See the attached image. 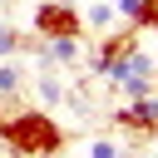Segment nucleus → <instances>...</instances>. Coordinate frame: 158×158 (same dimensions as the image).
Returning <instances> with one entry per match:
<instances>
[{
	"instance_id": "obj_1",
	"label": "nucleus",
	"mask_w": 158,
	"mask_h": 158,
	"mask_svg": "<svg viewBox=\"0 0 158 158\" xmlns=\"http://www.w3.org/2000/svg\"><path fill=\"white\" fill-rule=\"evenodd\" d=\"M0 143L15 158H59L69 138L49 109H10L0 118Z\"/></svg>"
},
{
	"instance_id": "obj_2",
	"label": "nucleus",
	"mask_w": 158,
	"mask_h": 158,
	"mask_svg": "<svg viewBox=\"0 0 158 158\" xmlns=\"http://www.w3.org/2000/svg\"><path fill=\"white\" fill-rule=\"evenodd\" d=\"M35 30H40V40H84V20L69 0H40L35 5Z\"/></svg>"
},
{
	"instance_id": "obj_3",
	"label": "nucleus",
	"mask_w": 158,
	"mask_h": 158,
	"mask_svg": "<svg viewBox=\"0 0 158 158\" xmlns=\"http://www.w3.org/2000/svg\"><path fill=\"white\" fill-rule=\"evenodd\" d=\"M109 123H114L118 133H133L138 143H153V138H158V94L133 99V104H118V109L109 114Z\"/></svg>"
},
{
	"instance_id": "obj_4",
	"label": "nucleus",
	"mask_w": 158,
	"mask_h": 158,
	"mask_svg": "<svg viewBox=\"0 0 158 158\" xmlns=\"http://www.w3.org/2000/svg\"><path fill=\"white\" fill-rule=\"evenodd\" d=\"M133 44H138V30H133V25H123V30H104V35H99V49L84 59V64H89V74H94V79H104V69H109L118 54H128Z\"/></svg>"
},
{
	"instance_id": "obj_5",
	"label": "nucleus",
	"mask_w": 158,
	"mask_h": 158,
	"mask_svg": "<svg viewBox=\"0 0 158 158\" xmlns=\"http://www.w3.org/2000/svg\"><path fill=\"white\" fill-rule=\"evenodd\" d=\"M153 74H158V59H153L143 44H133L128 54H118V59L104 69V79H109L114 89H118V84H128V79H153Z\"/></svg>"
},
{
	"instance_id": "obj_6",
	"label": "nucleus",
	"mask_w": 158,
	"mask_h": 158,
	"mask_svg": "<svg viewBox=\"0 0 158 158\" xmlns=\"http://www.w3.org/2000/svg\"><path fill=\"white\" fill-rule=\"evenodd\" d=\"M49 59L64 64V69H79L84 64V40H49Z\"/></svg>"
},
{
	"instance_id": "obj_7",
	"label": "nucleus",
	"mask_w": 158,
	"mask_h": 158,
	"mask_svg": "<svg viewBox=\"0 0 158 158\" xmlns=\"http://www.w3.org/2000/svg\"><path fill=\"white\" fill-rule=\"evenodd\" d=\"M79 20H84L89 30H99V35H104V30H114V5H109V0H99V5H89Z\"/></svg>"
},
{
	"instance_id": "obj_8",
	"label": "nucleus",
	"mask_w": 158,
	"mask_h": 158,
	"mask_svg": "<svg viewBox=\"0 0 158 158\" xmlns=\"http://www.w3.org/2000/svg\"><path fill=\"white\" fill-rule=\"evenodd\" d=\"M128 25L143 35V30H153L158 25V0H133V15H128Z\"/></svg>"
},
{
	"instance_id": "obj_9",
	"label": "nucleus",
	"mask_w": 158,
	"mask_h": 158,
	"mask_svg": "<svg viewBox=\"0 0 158 158\" xmlns=\"http://www.w3.org/2000/svg\"><path fill=\"white\" fill-rule=\"evenodd\" d=\"M20 89H25V74H20V69H15L10 59H5V64H0V99L10 104V99H15Z\"/></svg>"
},
{
	"instance_id": "obj_10",
	"label": "nucleus",
	"mask_w": 158,
	"mask_h": 158,
	"mask_svg": "<svg viewBox=\"0 0 158 158\" xmlns=\"http://www.w3.org/2000/svg\"><path fill=\"white\" fill-rule=\"evenodd\" d=\"M35 84H40V104H44V109H49V104H59V94H64V89H59V79H54V74H40Z\"/></svg>"
},
{
	"instance_id": "obj_11",
	"label": "nucleus",
	"mask_w": 158,
	"mask_h": 158,
	"mask_svg": "<svg viewBox=\"0 0 158 158\" xmlns=\"http://www.w3.org/2000/svg\"><path fill=\"white\" fill-rule=\"evenodd\" d=\"M20 40H25V35H20L15 25H5V20H0V59H10V54L20 49Z\"/></svg>"
},
{
	"instance_id": "obj_12",
	"label": "nucleus",
	"mask_w": 158,
	"mask_h": 158,
	"mask_svg": "<svg viewBox=\"0 0 158 158\" xmlns=\"http://www.w3.org/2000/svg\"><path fill=\"white\" fill-rule=\"evenodd\" d=\"M5 114H10V104H5V99H0V118H5Z\"/></svg>"
},
{
	"instance_id": "obj_13",
	"label": "nucleus",
	"mask_w": 158,
	"mask_h": 158,
	"mask_svg": "<svg viewBox=\"0 0 158 158\" xmlns=\"http://www.w3.org/2000/svg\"><path fill=\"white\" fill-rule=\"evenodd\" d=\"M153 30H158V25H153Z\"/></svg>"
}]
</instances>
